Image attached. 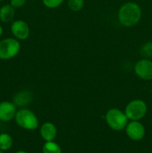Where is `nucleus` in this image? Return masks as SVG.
Wrapping results in <instances>:
<instances>
[{
	"mask_svg": "<svg viewBox=\"0 0 152 153\" xmlns=\"http://www.w3.org/2000/svg\"><path fill=\"white\" fill-rule=\"evenodd\" d=\"M137 76L143 80H152V61L145 58L137 62L134 67Z\"/></svg>",
	"mask_w": 152,
	"mask_h": 153,
	"instance_id": "obj_6",
	"label": "nucleus"
},
{
	"mask_svg": "<svg viewBox=\"0 0 152 153\" xmlns=\"http://www.w3.org/2000/svg\"><path fill=\"white\" fill-rule=\"evenodd\" d=\"M43 153H62L59 144L52 141H46L43 146Z\"/></svg>",
	"mask_w": 152,
	"mask_h": 153,
	"instance_id": "obj_14",
	"label": "nucleus"
},
{
	"mask_svg": "<svg viewBox=\"0 0 152 153\" xmlns=\"http://www.w3.org/2000/svg\"><path fill=\"white\" fill-rule=\"evenodd\" d=\"M140 54L145 58L152 57V42L148 41L142 45L140 48Z\"/></svg>",
	"mask_w": 152,
	"mask_h": 153,
	"instance_id": "obj_15",
	"label": "nucleus"
},
{
	"mask_svg": "<svg viewBox=\"0 0 152 153\" xmlns=\"http://www.w3.org/2000/svg\"><path fill=\"white\" fill-rule=\"evenodd\" d=\"M26 0H10V5L14 8H19L25 5Z\"/></svg>",
	"mask_w": 152,
	"mask_h": 153,
	"instance_id": "obj_18",
	"label": "nucleus"
},
{
	"mask_svg": "<svg viewBox=\"0 0 152 153\" xmlns=\"http://www.w3.org/2000/svg\"><path fill=\"white\" fill-rule=\"evenodd\" d=\"M16 110V105L10 102H0V121L8 122L15 117Z\"/></svg>",
	"mask_w": 152,
	"mask_h": 153,
	"instance_id": "obj_9",
	"label": "nucleus"
},
{
	"mask_svg": "<svg viewBox=\"0 0 152 153\" xmlns=\"http://www.w3.org/2000/svg\"><path fill=\"white\" fill-rule=\"evenodd\" d=\"M0 153H4V152H3V151H1V150H0Z\"/></svg>",
	"mask_w": 152,
	"mask_h": 153,
	"instance_id": "obj_21",
	"label": "nucleus"
},
{
	"mask_svg": "<svg viewBox=\"0 0 152 153\" xmlns=\"http://www.w3.org/2000/svg\"><path fill=\"white\" fill-rule=\"evenodd\" d=\"M4 1V0H0V1Z\"/></svg>",
	"mask_w": 152,
	"mask_h": 153,
	"instance_id": "obj_22",
	"label": "nucleus"
},
{
	"mask_svg": "<svg viewBox=\"0 0 152 153\" xmlns=\"http://www.w3.org/2000/svg\"><path fill=\"white\" fill-rule=\"evenodd\" d=\"M147 105L141 100H134L130 102L125 108V114L128 120H139L147 113Z\"/></svg>",
	"mask_w": 152,
	"mask_h": 153,
	"instance_id": "obj_4",
	"label": "nucleus"
},
{
	"mask_svg": "<svg viewBox=\"0 0 152 153\" xmlns=\"http://www.w3.org/2000/svg\"><path fill=\"white\" fill-rule=\"evenodd\" d=\"M84 4V0H68V7L72 11H79Z\"/></svg>",
	"mask_w": 152,
	"mask_h": 153,
	"instance_id": "obj_16",
	"label": "nucleus"
},
{
	"mask_svg": "<svg viewBox=\"0 0 152 153\" xmlns=\"http://www.w3.org/2000/svg\"><path fill=\"white\" fill-rule=\"evenodd\" d=\"M2 33H3V28H2V27H1V25H0V37L1 36Z\"/></svg>",
	"mask_w": 152,
	"mask_h": 153,
	"instance_id": "obj_19",
	"label": "nucleus"
},
{
	"mask_svg": "<svg viewBox=\"0 0 152 153\" xmlns=\"http://www.w3.org/2000/svg\"><path fill=\"white\" fill-rule=\"evenodd\" d=\"M142 18V9L138 4L132 1L122 4L118 13V19L122 25L132 27L137 25Z\"/></svg>",
	"mask_w": 152,
	"mask_h": 153,
	"instance_id": "obj_1",
	"label": "nucleus"
},
{
	"mask_svg": "<svg viewBox=\"0 0 152 153\" xmlns=\"http://www.w3.org/2000/svg\"><path fill=\"white\" fill-rule=\"evenodd\" d=\"M15 15L14 7L10 4H4L0 7V21L4 23L10 22Z\"/></svg>",
	"mask_w": 152,
	"mask_h": 153,
	"instance_id": "obj_12",
	"label": "nucleus"
},
{
	"mask_svg": "<svg viewBox=\"0 0 152 153\" xmlns=\"http://www.w3.org/2000/svg\"><path fill=\"white\" fill-rule=\"evenodd\" d=\"M0 127H1V123H0Z\"/></svg>",
	"mask_w": 152,
	"mask_h": 153,
	"instance_id": "obj_23",
	"label": "nucleus"
},
{
	"mask_svg": "<svg viewBox=\"0 0 152 153\" xmlns=\"http://www.w3.org/2000/svg\"><path fill=\"white\" fill-rule=\"evenodd\" d=\"M107 125L114 131H122L128 123L126 114L117 108H111L107 112L105 117Z\"/></svg>",
	"mask_w": 152,
	"mask_h": 153,
	"instance_id": "obj_3",
	"label": "nucleus"
},
{
	"mask_svg": "<svg viewBox=\"0 0 152 153\" xmlns=\"http://www.w3.org/2000/svg\"><path fill=\"white\" fill-rule=\"evenodd\" d=\"M33 98L32 94L28 91H22L17 93L13 97V104L16 107H22L29 104Z\"/></svg>",
	"mask_w": 152,
	"mask_h": 153,
	"instance_id": "obj_11",
	"label": "nucleus"
},
{
	"mask_svg": "<svg viewBox=\"0 0 152 153\" xmlns=\"http://www.w3.org/2000/svg\"><path fill=\"white\" fill-rule=\"evenodd\" d=\"M15 153H28V152L23 150H19V151H17V152H16Z\"/></svg>",
	"mask_w": 152,
	"mask_h": 153,
	"instance_id": "obj_20",
	"label": "nucleus"
},
{
	"mask_svg": "<svg viewBox=\"0 0 152 153\" xmlns=\"http://www.w3.org/2000/svg\"><path fill=\"white\" fill-rule=\"evenodd\" d=\"M125 131L128 137L136 141L142 140L145 134L144 126L139 120H133L128 123L125 127Z\"/></svg>",
	"mask_w": 152,
	"mask_h": 153,
	"instance_id": "obj_7",
	"label": "nucleus"
},
{
	"mask_svg": "<svg viewBox=\"0 0 152 153\" xmlns=\"http://www.w3.org/2000/svg\"><path fill=\"white\" fill-rule=\"evenodd\" d=\"M13 145V139L7 133L0 134V150H8Z\"/></svg>",
	"mask_w": 152,
	"mask_h": 153,
	"instance_id": "obj_13",
	"label": "nucleus"
},
{
	"mask_svg": "<svg viewBox=\"0 0 152 153\" xmlns=\"http://www.w3.org/2000/svg\"><path fill=\"white\" fill-rule=\"evenodd\" d=\"M12 34L18 40H25L30 34L29 26L23 20H16L11 24L10 27Z\"/></svg>",
	"mask_w": 152,
	"mask_h": 153,
	"instance_id": "obj_8",
	"label": "nucleus"
},
{
	"mask_svg": "<svg viewBox=\"0 0 152 153\" xmlns=\"http://www.w3.org/2000/svg\"><path fill=\"white\" fill-rule=\"evenodd\" d=\"M20 43L16 39L5 38L0 41V59L9 60L19 53Z\"/></svg>",
	"mask_w": 152,
	"mask_h": 153,
	"instance_id": "obj_5",
	"label": "nucleus"
},
{
	"mask_svg": "<svg viewBox=\"0 0 152 153\" xmlns=\"http://www.w3.org/2000/svg\"><path fill=\"white\" fill-rule=\"evenodd\" d=\"M64 0H43V3L49 8H55L61 5Z\"/></svg>",
	"mask_w": 152,
	"mask_h": 153,
	"instance_id": "obj_17",
	"label": "nucleus"
},
{
	"mask_svg": "<svg viewBox=\"0 0 152 153\" xmlns=\"http://www.w3.org/2000/svg\"><path fill=\"white\" fill-rule=\"evenodd\" d=\"M15 120L17 125L26 130H35L38 128L39 122L36 115L26 108H22L16 111Z\"/></svg>",
	"mask_w": 152,
	"mask_h": 153,
	"instance_id": "obj_2",
	"label": "nucleus"
},
{
	"mask_svg": "<svg viewBox=\"0 0 152 153\" xmlns=\"http://www.w3.org/2000/svg\"><path fill=\"white\" fill-rule=\"evenodd\" d=\"M40 133L45 141H52L56 137L57 128L52 123H45L40 128Z\"/></svg>",
	"mask_w": 152,
	"mask_h": 153,
	"instance_id": "obj_10",
	"label": "nucleus"
}]
</instances>
